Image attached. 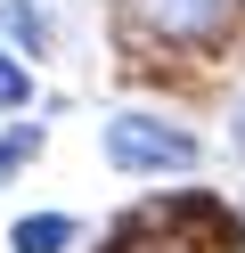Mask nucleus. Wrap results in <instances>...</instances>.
Returning a JSON list of instances; mask_svg holds the SVG:
<instances>
[{"instance_id": "5", "label": "nucleus", "mask_w": 245, "mask_h": 253, "mask_svg": "<svg viewBox=\"0 0 245 253\" xmlns=\"http://www.w3.org/2000/svg\"><path fill=\"white\" fill-rule=\"evenodd\" d=\"M0 33H8L16 49H41V41H49V25H41V8H25V0H8V8H0Z\"/></svg>"}, {"instance_id": "6", "label": "nucleus", "mask_w": 245, "mask_h": 253, "mask_svg": "<svg viewBox=\"0 0 245 253\" xmlns=\"http://www.w3.org/2000/svg\"><path fill=\"white\" fill-rule=\"evenodd\" d=\"M33 155H41V123H16V131L0 139V180H8V171H25Z\"/></svg>"}, {"instance_id": "3", "label": "nucleus", "mask_w": 245, "mask_h": 253, "mask_svg": "<svg viewBox=\"0 0 245 253\" xmlns=\"http://www.w3.org/2000/svg\"><path fill=\"white\" fill-rule=\"evenodd\" d=\"M106 164L114 171H196V139L155 115H114L106 123Z\"/></svg>"}, {"instance_id": "1", "label": "nucleus", "mask_w": 245, "mask_h": 253, "mask_svg": "<svg viewBox=\"0 0 245 253\" xmlns=\"http://www.w3.org/2000/svg\"><path fill=\"white\" fill-rule=\"evenodd\" d=\"M106 253H237V220L212 196H155L106 229Z\"/></svg>"}, {"instance_id": "4", "label": "nucleus", "mask_w": 245, "mask_h": 253, "mask_svg": "<svg viewBox=\"0 0 245 253\" xmlns=\"http://www.w3.org/2000/svg\"><path fill=\"white\" fill-rule=\"evenodd\" d=\"M65 245H74V220L65 212H25L8 229V253H65Z\"/></svg>"}, {"instance_id": "2", "label": "nucleus", "mask_w": 245, "mask_h": 253, "mask_svg": "<svg viewBox=\"0 0 245 253\" xmlns=\"http://www.w3.org/2000/svg\"><path fill=\"white\" fill-rule=\"evenodd\" d=\"M237 0H123V41L139 49H212Z\"/></svg>"}, {"instance_id": "8", "label": "nucleus", "mask_w": 245, "mask_h": 253, "mask_svg": "<svg viewBox=\"0 0 245 253\" xmlns=\"http://www.w3.org/2000/svg\"><path fill=\"white\" fill-rule=\"evenodd\" d=\"M237 155H245V106H237Z\"/></svg>"}, {"instance_id": "7", "label": "nucleus", "mask_w": 245, "mask_h": 253, "mask_svg": "<svg viewBox=\"0 0 245 253\" xmlns=\"http://www.w3.org/2000/svg\"><path fill=\"white\" fill-rule=\"evenodd\" d=\"M33 98V74H25V57H8L0 49V106H25Z\"/></svg>"}]
</instances>
